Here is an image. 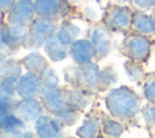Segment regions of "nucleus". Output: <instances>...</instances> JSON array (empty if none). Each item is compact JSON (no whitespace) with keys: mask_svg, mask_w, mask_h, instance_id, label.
I'll use <instances>...</instances> for the list:
<instances>
[{"mask_svg":"<svg viewBox=\"0 0 155 138\" xmlns=\"http://www.w3.org/2000/svg\"><path fill=\"white\" fill-rule=\"evenodd\" d=\"M153 1H154V0H136L137 5H138L139 7H142V8H147V7L151 6Z\"/></svg>","mask_w":155,"mask_h":138,"instance_id":"nucleus-12","label":"nucleus"},{"mask_svg":"<svg viewBox=\"0 0 155 138\" xmlns=\"http://www.w3.org/2000/svg\"><path fill=\"white\" fill-rule=\"evenodd\" d=\"M36 131L40 136H45V137H52V136H57L59 132V126L58 123L50 119V117H41L38 122H36Z\"/></svg>","mask_w":155,"mask_h":138,"instance_id":"nucleus-7","label":"nucleus"},{"mask_svg":"<svg viewBox=\"0 0 155 138\" xmlns=\"http://www.w3.org/2000/svg\"><path fill=\"white\" fill-rule=\"evenodd\" d=\"M138 97L133 91L127 90L126 87L113 91L107 98V105L113 115L119 117H127L133 115L138 108Z\"/></svg>","mask_w":155,"mask_h":138,"instance_id":"nucleus-1","label":"nucleus"},{"mask_svg":"<svg viewBox=\"0 0 155 138\" xmlns=\"http://www.w3.org/2000/svg\"><path fill=\"white\" fill-rule=\"evenodd\" d=\"M92 53H93V46L86 40L76 41L71 47V56L79 63L87 62L91 58Z\"/></svg>","mask_w":155,"mask_h":138,"instance_id":"nucleus-6","label":"nucleus"},{"mask_svg":"<svg viewBox=\"0 0 155 138\" xmlns=\"http://www.w3.org/2000/svg\"><path fill=\"white\" fill-rule=\"evenodd\" d=\"M34 8L41 17L47 18L52 17L59 8V2L58 0H36Z\"/></svg>","mask_w":155,"mask_h":138,"instance_id":"nucleus-8","label":"nucleus"},{"mask_svg":"<svg viewBox=\"0 0 155 138\" xmlns=\"http://www.w3.org/2000/svg\"><path fill=\"white\" fill-rule=\"evenodd\" d=\"M54 29H56L54 24H52L47 19H39V21H36L35 25L33 24L30 35H28V39H30V44H31L30 46H35V47L41 46V44L48 36H51L50 34L52 31H54Z\"/></svg>","mask_w":155,"mask_h":138,"instance_id":"nucleus-2","label":"nucleus"},{"mask_svg":"<svg viewBox=\"0 0 155 138\" xmlns=\"http://www.w3.org/2000/svg\"><path fill=\"white\" fill-rule=\"evenodd\" d=\"M13 5H15V0H0V8L1 10L11 8Z\"/></svg>","mask_w":155,"mask_h":138,"instance_id":"nucleus-11","label":"nucleus"},{"mask_svg":"<svg viewBox=\"0 0 155 138\" xmlns=\"http://www.w3.org/2000/svg\"><path fill=\"white\" fill-rule=\"evenodd\" d=\"M127 47L130 50V53H132V57L134 59H138V61H142V59L147 58L148 52H149V42L143 36L131 38L128 40Z\"/></svg>","mask_w":155,"mask_h":138,"instance_id":"nucleus-4","label":"nucleus"},{"mask_svg":"<svg viewBox=\"0 0 155 138\" xmlns=\"http://www.w3.org/2000/svg\"><path fill=\"white\" fill-rule=\"evenodd\" d=\"M134 27H136L137 29H139L140 31H143V33H151V31H154V29H155V25H154L153 21H151L149 17H147L145 15L139 16V17L134 21Z\"/></svg>","mask_w":155,"mask_h":138,"instance_id":"nucleus-9","label":"nucleus"},{"mask_svg":"<svg viewBox=\"0 0 155 138\" xmlns=\"http://www.w3.org/2000/svg\"><path fill=\"white\" fill-rule=\"evenodd\" d=\"M4 40H5V36H2V34L0 33V48L2 47V44H4Z\"/></svg>","mask_w":155,"mask_h":138,"instance_id":"nucleus-13","label":"nucleus"},{"mask_svg":"<svg viewBox=\"0 0 155 138\" xmlns=\"http://www.w3.org/2000/svg\"><path fill=\"white\" fill-rule=\"evenodd\" d=\"M17 92L19 96L22 97H34L36 94H39L40 90L42 88V85L39 80V77L36 75H34V73L22 76L21 81L17 85Z\"/></svg>","mask_w":155,"mask_h":138,"instance_id":"nucleus-3","label":"nucleus"},{"mask_svg":"<svg viewBox=\"0 0 155 138\" xmlns=\"http://www.w3.org/2000/svg\"><path fill=\"white\" fill-rule=\"evenodd\" d=\"M35 100H25L21 102L16 107L17 116L21 117L22 121H31L40 114V105L36 104Z\"/></svg>","mask_w":155,"mask_h":138,"instance_id":"nucleus-5","label":"nucleus"},{"mask_svg":"<svg viewBox=\"0 0 155 138\" xmlns=\"http://www.w3.org/2000/svg\"><path fill=\"white\" fill-rule=\"evenodd\" d=\"M85 122L86 123L84 125V127H81L79 130V134L80 136H85V137L94 136L96 132L98 131V120L91 119L90 121H85Z\"/></svg>","mask_w":155,"mask_h":138,"instance_id":"nucleus-10","label":"nucleus"}]
</instances>
